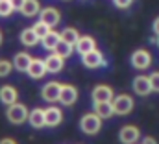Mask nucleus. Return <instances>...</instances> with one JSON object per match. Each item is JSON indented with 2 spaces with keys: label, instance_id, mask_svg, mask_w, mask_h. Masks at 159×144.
<instances>
[{
  "label": "nucleus",
  "instance_id": "29",
  "mask_svg": "<svg viewBox=\"0 0 159 144\" xmlns=\"http://www.w3.org/2000/svg\"><path fill=\"white\" fill-rule=\"evenodd\" d=\"M113 4L117 7H120V9H126V7H129L133 4V0H113Z\"/></svg>",
  "mask_w": 159,
  "mask_h": 144
},
{
  "label": "nucleus",
  "instance_id": "5",
  "mask_svg": "<svg viewBox=\"0 0 159 144\" xmlns=\"http://www.w3.org/2000/svg\"><path fill=\"white\" fill-rule=\"evenodd\" d=\"M81 63L87 69H98V67H104L106 65V59H104L102 52H98L94 48V50H91V52H87V54L81 56Z\"/></svg>",
  "mask_w": 159,
  "mask_h": 144
},
{
  "label": "nucleus",
  "instance_id": "33",
  "mask_svg": "<svg viewBox=\"0 0 159 144\" xmlns=\"http://www.w3.org/2000/svg\"><path fill=\"white\" fill-rule=\"evenodd\" d=\"M0 144H17V141H13V139H2Z\"/></svg>",
  "mask_w": 159,
  "mask_h": 144
},
{
  "label": "nucleus",
  "instance_id": "2",
  "mask_svg": "<svg viewBox=\"0 0 159 144\" xmlns=\"http://www.w3.org/2000/svg\"><path fill=\"white\" fill-rule=\"evenodd\" d=\"M28 115H30V113H28L26 106H24V104H19V102L7 106V111H6V118H7L11 124H22V122H26Z\"/></svg>",
  "mask_w": 159,
  "mask_h": 144
},
{
  "label": "nucleus",
  "instance_id": "28",
  "mask_svg": "<svg viewBox=\"0 0 159 144\" xmlns=\"http://www.w3.org/2000/svg\"><path fill=\"white\" fill-rule=\"evenodd\" d=\"M150 83H152V91L159 92V72H152L150 74Z\"/></svg>",
  "mask_w": 159,
  "mask_h": 144
},
{
  "label": "nucleus",
  "instance_id": "21",
  "mask_svg": "<svg viewBox=\"0 0 159 144\" xmlns=\"http://www.w3.org/2000/svg\"><path fill=\"white\" fill-rule=\"evenodd\" d=\"M20 13H22L24 17H35L37 13H41L39 0H26L24 6H22V9H20Z\"/></svg>",
  "mask_w": 159,
  "mask_h": 144
},
{
  "label": "nucleus",
  "instance_id": "27",
  "mask_svg": "<svg viewBox=\"0 0 159 144\" xmlns=\"http://www.w3.org/2000/svg\"><path fill=\"white\" fill-rule=\"evenodd\" d=\"M13 70V63L7 59H0V78L9 76V72Z\"/></svg>",
  "mask_w": 159,
  "mask_h": 144
},
{
  "label": "nucleus",
  "instance_id": "19",
  "mask_svg": "<svg viewBox=\"0 0 159 144\" xmlns=\"http://www.w3.org/2000/svg\"><path fill=\"white\" fill-rule=\"evenodd\" d=\"M32 59H34V57H32L28 52H19V54L15 56V59H13V67L19 72H26L28 67H30V63H32Z\"/></svg>",
  "mask_w": 159,
  "mask_h": 144
},
{
  "label": "nucleus",
  "instance_id": "16",
  "mask_svg": "<svg viewBox=\"0 0 159 144\" xmlns=\"http://www.w3.org/2000/svg\"><path fill=\"white\" fill-rule=\"evenodd\" d=\"M26 72H28L30 78L39 79V78H43L48 70H46V65H44L43 59H32V63H30V67H28V70Z\"/></svg>",
  "mask_w": 159,
  "mask_h": 144
},
{
  "label": "nucleus",
  "instance_id": "35",
  "mask_svg": "<svg viewBox=\"0 0 159 144\" xmlns=\"http://www.w3.org/2000/svg\"><path fill=\"white\" fill-rule=\"evenodd\" d=\"M157 46H159V35H157Z\"/></svg>",
  "mask_w": 159,
  "mask_h": 144
},
{
  "label": "nucleus",
  "instance_id": "6",
  "mask_svg": "<svg viewBox=\"0 0 159 144\" xmlns=\"http://www.w3.org/2000/svg\"><path fill=\"white\" fill-rule=\"evenodd\" d=\"M61 83H57V81H50V83H46L44 87H43V98L48 102V104H56V102H59V94H61Z\"/></svg>",
  "mask_w": 159,
  "mask_h": 144
},
{
  "label": "nucleus",
  "instance_id": "17",
  "mask_svg": "<svg viewBox=\"0 0 159 144\" xmlns=\"http://www.w3.org/2000/svg\"><path fill=\"white\" fill-rule=\"evenodd\" d=\"M17 98H19V92H17L15 87H11V85H4V87L0 89V102H2V104L11 106V104L17 102Z\"/></svg>",
  "mask_w": 159,
  "mask_h": 144
},
{
  "label": "nucleus",
  "instance_id": "7",
  "mask_svg": "<svg viewBox=\"0 0 159 144\" xmlns=\"http://www.w3.org/2000/svg\"><path fill=\"white\" fill-rule=\"evenodd\" d=\"M44 122H46V128H56L63 122V111L59 107H50L44 109Z\"/></svg>",
  "mask_w": 159,
  "mask_h": 144
},
{
  "label": "nucleus",
  "instance_id": "23",
  "mask_svg": "<svg viewBox=\"0 0 159 144\" xmlns=\"http://www.w3.org/2000/svg\"><path fill=\"white\" fill-rule=\"evenodd\" d=\"M78 39H80V34H78L76 28H65V30L61 32V41H65V43H69V44H72V46H76Z\"/></svg>",
  "mask_w": 159,
  "mask_h": 144
},
{
  "label": "nucleus",
  "instance_id": "32",
  "mask_svg": "<svg viewBox=\"0 0 159 144\" xmlns=\"http://www.w3.org/2000/svg\"><path fill=\"white\" fill-rule=\"evenodd\" d=\"M152 28H154V32H156V35H159V17H156V20H154V24H152Z\"/></svg>",
  "mask_w": 159,
  "mask_h": 144
},
{
  "label": "nucleus",
  "instance_id": "34",
  "mask_svg": "<svg viewBox=\"0 0 159 144\" xmlns=\"http://www.w3.org/2000/svg\"><path fill=\"white\" fill-rule=\"evenodd\" d=\"M0 44H2V32H0Z\"/></svg>",
  "mask_w": 159,
  "mask_h": 144
},
{
  "label": "nucleus",
  "instance_id": "25",
  "mask_svg": "<svg viewBox=\"0 0 159 144\" xmlns=\"http://www.w3.org/2000/svg\"><path fill=\"white\" fill-rule=\"evenodd\" d=\"M50 30H52V28H50L46 22H43V20H39V22H35V24H34V32L37 34V37H39V39H43V37L50 32Z\"/></svg>",
  "mask_w": 159,
  "mask_h": 144
},
{
  "label": "nucleus",
  "instance_id": "22",
  "mask_svg": "<svg viewBox=\"0 0 159 144\" xmlns=\"http://www.w3.org/2000/svg\"><path fill=\"white\" fill-rule=\"evenodd\" d=\"M43 41V46L46 48V50H54L56 46H57V43L61 41V34H57V32H54V30H50L46 35L41 39Z\"/></svg>",
  "mask_w": 159,
  "mask_h": 144
},
{
  "label": "nucleus",
  "instance_id": "8",
  "mask_svg": "<svg viewBox=\"0 0 159 144\" xmlns=\"http://www.w3.org/2000/svg\"><path fill=\"white\" fill-rule=\"evenodd\" d=\"M141 137V131L137 126H124L119 133V139L122 144H135Z\"/></svg>",
  "mask_w": 159,
  "mask_h": 144
},
{
  "label": "nucleus",
  "instance_id": "15",
  "mask_svg": "<svg viewBox=\"0 0 159 144\" xmlns=\"http://www.w3.org/2000/svg\"><path fill=\"white\" fill-rule=\"evenodd\" d=\"M93 111H94L102 120L111 118V116L115 115V109H113V104H111V102H94Z\"/></svg>",
  "mask_w": 159,
  "mask_h": 144
},
{
  "label": "nucleus",
  "instance_id": "18",
  "mask_svg": "<svg viewBox=\"0 0 159 144\" xmlns=\"http://www.w3.org/2000/svg\"><path fill=\"white\" fill-rule=\"evenodd\" d=\"M28 122H30V126L35 128V129L44 128V126H46V122H44V109H41V107L32 109L30 115H28Z\"/></svg>",
  "mask_w": 159,
  "mask_h": 144
},
{
  "label": "nucleus",
  "instance_id": "13",
  "mask_svg": "<svg viewBox=\"0 0 159 144\" xmlns=\"http://www.w3.org/2000/svg\"><path fill=\"white\" fill-rule=\"evenodd\" d=\"M59 19H61V15H59V11L56 7H44L39 13V20L46 22L50 28H54L56 24H59Z\"/></svg>",
  "mask_w": 159,
  "mask_h": 144
},
{
  "label": "nucleus",
  "instance_id": "1",
  "mask_svg": "<svg viewBox=\"0 0 159 144\" xmlns=\"http://www.w3.org/2000/svg\"><path fill=\"white\" fill-rule=\"evenodd\" d=\"M102 128V118L96 115V113H89V115H83L81 120H80V129L85 133V135H96Z\"/></svg>",
  "mask_w": 159,
  "mask_h": 144
},
{
  "label": "nucleus",
  "instance_id": "12",
  "mask_svg": "<svg viewBox=\"0 0 159 144\" xmlns=\"http://www.w3.org/2000/svg\"><path fill=\"white\" fill-rule=\"evenodd\" d=\"M44 65H46V70L50 74H57V72L63 70V67H65V57H61V56H57L54 52V54H50L44 59Z\"/></svg>",
  "mask_w": 159,
  "mask_h": 144
},
{
  "label": "nucleus",
  "instance_id": "3",
  "mask_svg": "<svg viewBox=\"0 0 159 144\" xmlns=\"http://www.w3.org/2000/svg\"><path fill=\"white\" fill-rule=\"evenodd\" d=\"M111 104H113V109H115V115H120V116L129 115L131 109H133V106H135L133 98L128 96V94H119V96H115V98L111 100Z\"/></svg>",
  "mask_w": 159,
  "mask_h": 144
},
{
  "label": "nucleus",
  "instance_id": "20",
  "mask_svg": "<svg viewBox=\"0 0 159 144\" xmlns=\"http://www.w3.org/2000/svg\"><path fill=\"white\" fill-rule=\"evenodd\" d=\"M39 41L41 39L37 37V34L34 32V28H26V30L20 32V43H22L24 46H35Z\"/></svg>",
  "mask_w": 159,
  "mask_h": 144
},
{
  "label": "nucleus",
  "instance_id": "4",
  "mask_svg": "<svg viewBox=\"0 0 159 144\" xmlns=\"http://www.w3.org/2000/svg\"><path fill=\"white\" fill-rule=\"evenodd\" d=\"M131 65H133V69H137V70H146V69L152 65V56H150V52L144 50V48L135 50V52L131 54Z\"/></svg>",
  "mask_w": 159,
  "mask_h": 144
},
{
  "label": "nucleus",
  "instance_id": "10",
  "mask_svg": "<svg viewBox=\"0 0 159 144\" xmlns=\"http://www.w3.org/2000/svg\"><path fill=\"white\" fill-rule=\"evenodd\" d=\"M91 96H93V102H111L115 94L109 85H96Z\"/></svg>",
  "mask_w": 159,
  "mask_h": 144
},
{
  "label": "nucleus",
  "instance_id": "11",
  "mask_svg": "<svg viewBox=\"0 0 159 144\" xmlns=\"http://www.w3.org/2000/svg\"><path fill=\"white\" fill-rule=\"evenodd\" d=\"M78 100V89L72 85H63L61 94H59V104L61 106H72Z\"/></svg>",
  "mask_w": 159,
  "mask_h": 144
},
{
  "label": "nucleus",
  "instance_id": "30",
  "mask_svg": "<svg viewBox=\"0 0 159 144\" xmlns=\"http://www.w3.org/2000/svg\"><path fill=\"white\" fill-rule=\"evenodd\" d=\"M24 2H26V0H11V6H13L15 11H20L22 6H24Z\"/></svg>",
  "mask_w": 159,
  "mask_h": 144
},
{
  "label": "nucleus",
  "instance_id": "31",
  "mask_svg": "<svg viewBox=\"0 0 159 144\" xmlns=\"http://www.w3.org/2000/svg\"><path fill=\"white\" fill-rule=\"evenodd\" d=\"M143 144H157V141H156L154 137H144V139H143Z\"/></svg>",
  "mask_w": 159,
  "mask_h": 144
},
{
  "label": "nucleus",
  "instance_id": "26",
  "mask_svg": "<svg viewBox=\"0 0 159 144\" xmlns=\"http://www.w3.org/2000/svg\"><path fill=\"white\" fill-rule=\"evenodd\" d=\"M13 6H11V0H0V17H9L13 13Z\"/></svg>",
  "mask_w": 159,
  "mask_h": 144
},
{
  "label": "nucleus",
  "instance_id": "9",
  "mask_svg": "<svg viewBox=\"0 0 159 144\" xmlns=\"http://www.w3.org/2000/svg\"><path fill=\"white\" fill-rule=\"evenodd\" d=\"M133 91L139 96H148L152 92V83H150V76H137L133 79Z\"/></svg>",
  "mask_w": 159,
  "mask_h": 144
},
{
  "label": "nucleus",
  "instance_id": "24",
  "mask_svg": "<svg viewBox=\"0 0 159 144\" xmlns=\"http://www.w3.org/2000/svg\"><path fill=\"white\" fill-rule=\"evenodd\" d=\"M72 44H69V43H65V41H59L57 43V46L54 48V52L57 54V56H61V57H69L70 54H72Z\"/></svg>",
  "mask_w": 159,
  "mask_h": 144
},
{
  "label": "nucleus",
  "instance_id": "14",
  "mask_svg": "<svg viewBox=\"0 0 159 144\" xmlns=\"http://www.w3.org/2000/svg\"><path fill=\"white\" fill-rule=\"evenodd\" d=\"M74 48H76V52L80 56H83V54H87V52L96 48V41H94V37H91V35H80Z\"/></svg>",
  "mask_w": 159,
  "mask_h": 144
}]
</instances>
